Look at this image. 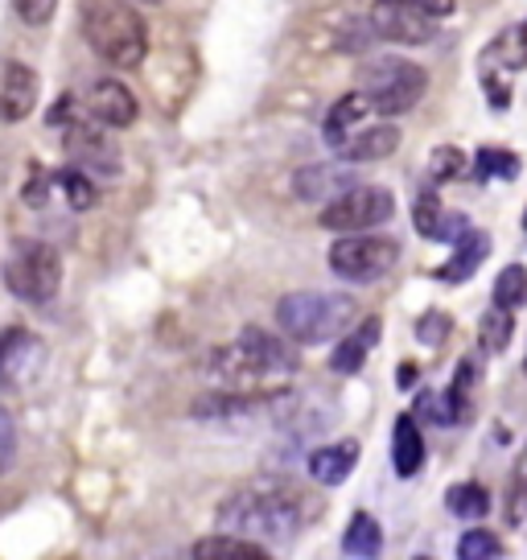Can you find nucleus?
I'll list each match as a JSON object with an SVG mask.
<instances>
[{
	"mask_svg": "<svg viewBox=\"0 0 527 560\" xmlns=\"http://www.w3.org/2000/svg\"><path fill=\"white\" fill-rule=\"evenodd\" d=\"M400 260V244L387 240V235H342L335 247H330V268L335 277L351 280V284H375L384 280Z\"/></svg>",
	"mask_w": 527,
	"mask_h": 560,
	"instance_id": "nucleus-7",
	"label": "nucleus"
},
{
	"mask_svg": "<svg viewBox=\"0 0 527 560\" xmlns=\"http://www.w3.org/2000/svg\"><path fill=\"white\" fill-rule=\"evenodd\" d=\"M412 223H417V231H421L424 240H441V235H445L449 214H445V207H441V198L433 190H424L421 198H417V207H412Z\"/></svg>",
	"mask_w": 527,
	"mask_h": 560,
	"instance_id": "nucleus-30",
	"label": "nucleus"
},
{
	"mask_svg": "<svg viewBox=\"0 0 527 560\" xmlns=\"http://www.w3.org/2000/svg\"><path fill=\"white\" fill-rule=\"evenodd\" d=\"M429 170L437 182H454L461 170H466V158H461V149L454 144H445V149H433V158H429Z\"/></svg>",
	"mask_w": 527,
	"mask_h": 560,
	"instance_id": "nucleus-36",
	"label": "nucleus"
},
{
	"mask_svg": "<svg viewBox=\"0 0 527 560\" xmlns=\"http://www.w3.org/2000/svg\"><path fill=\"white\" fill-rule=\"evenodd\" d=\"M144 4H161V0H144Z\"/></svg>",
	"mask_w": 527,
	"mask_h": 560,
	"instance_id": "nucleus-44",
	"label": "nucleus"
},
{
	"mask_svg": "<svg viewBox=\"0 0 527 560\" xmlns=\"http://www.w3.org/2000/svg\"><path fill=\"white\" fill-rule=\"evenodd\" d=\"M190 552L194 557H239V560H264L268 557L264 540H251V536H239V532H214V536L194 544Z\"/></svg>",
	"mask_w": 527,
	"mask_h": 560,
	"instance_id": "nucleus-22",
	"label": "nucleus"
},
{
	"mask_svg": "<svg viewBox=\"0 0 527 560\" xmlns=\"http://www.w3.org/2000/svg\"><path fill=\"white\" fill-rule=\"evenodd\" d=\"M524 228H527V214H524Z\"/></svg>",
	"mask_w": 527,
	"mask_h": 560,
	"instance_id": "nucleus-46",
	"label": "nucleus"
},
{
	"mask_svg": "<svg viewBox=\"0 0 527 560\" xmlns=\"http://www.w3.org/2000/svg\"><path fill=\"white\" fill-rule=\"evenodd\" d=\"M359 91L371 100V112L379 116H405L421 104L429 91V74L424 67L408 62V58H375L359 70Z\"/></svg>",
	"mask_w": 527,
	"mask_h": 560,
	"instance_id": "nucleus-5",
	"label": "nucleus"
},
{
	"mask_svg": "<svg viewBox=\"0 0 527 560\" xmlns=\"http://www.w3.org/2000/svg\"><path fill=\"white\" fill-rule=\"evenodd\" d=\"M379 334H384V322H379V317H367L359 330L347 334V338L335 347V354H330V368H335L338 375H359V371H363V363H367V354L375 350V342H379Z\"/></svg>",
	"mask_w": 527,
	"mask_h": 560,
	"instance_id": "nucleus-17",
	"label": "nucleus"
},
{
	"mask_svg": "<svg viewBox=\"0 0 527 560\" xmlns=\"http://www.w3.org/2000/svg\"><path fill=\"white\" fill-rule=\"evenodd\" d=\"M396 149H400V128L396 124H371V128H354L335 153L347 165H367V161L391 158Z\"/></svg>",
	"mask_w": 527,
	"mask_h": 560,
	"instance_id": "nucleus-15",
	"label": "nucleus"
},
{
	"mask_svg": "<svg viewBox=\"0 0 527 560\" xmlns=\"http://www.w3.org/2000/svg\"><path fill=\"white\" fill-rule=\"evenodd\" d=\"M309 520L305 494L284 478H256L231 490L214 511L219 532H239L251 540H293Z\"/></svg>",
	"mask_w": 527,
	"mask_h": 560,
	"instance_id": "nucleus-1",
	"label": "nucleus"
},
{
	"mask_svg": "<svg viewBox=\"0 0 527 560\" xmlns=\"http://www.w3.org/2000/svg\"><path fill=\"white\" fill-rule=\"evenodd\" d=\"M391 466H396L400 478H412L424 466V438L421 424H417V412H405L391 429Z\"/></svg>",
	"mask_w": 527,
	"mask_h": 560,
	"instance_id": "nucleus-18",
	"label": "nucleus"
},
{
	"mask_svg": "<svg viewBox=\"0 0 527 560\" xmlns=\"http://www.w3.org/2000/svg\"><path fill=\"white\" fill-rule=\"evenodd\" d=\"M494 305H503V310H524L527 305V268L524 264H511L499 272L494 280Z\"/></svg>",
	"mask_w": 527,
	"mask_h": 560,
	"instance_id": "nucleus-28",
	"label": "nucleus"
},
{
	"mask_svg": "<svg viewBox=\"0 0 527 560\" xmlns=\"http://www.w3.org/2000/svg\"><path fill=\"white\" fill-rule=\"evenodd\" d=\"M417 420H429V424H457L449 392H445V396H441V392H421V396H417Z\"/></svg>",
	"mask_w": 527,
	"mask_h": 560,
	"instance_id": "nucleus-34",
	"label": "nucleus"
},
{
	"mask_svg": "<svg viewBox=\"0 0 527 560\" xmlns=\"http://www.w3.org/2000/svg\"><path fill=\"white\" fill-rule=\"evenodd\" d=\"M87 112L95 124H104V128H128V124H137L141 116V104H137V95L116 83V79H99L87 95Z\"/></svg>",
	"mask_w": 527,
	"mask_h": 560,
	"instance_id": "nucleus-13",
	"label": "nucleus"
},
{
	"mask_svg": "<svg viewBox=\"0 0 527 560\" xmlns=\"http://www.w3.org/2000/svg\"><path fill=\"white\" fill-rule=\"evenodd\" d=\"M475 359H461L457 363V375H454V384H449V400H454V412L457 420H466L470 417V392H475Z\"/></svg>",
	"mask_w": 527,
	"mask_h": 560,
	"instance_id": "nucleus-33",
	"label": "nucleus"
},
{
	"mask_svg": "<svg viewBox=\"0 0 527 560\" xmlns=\"http://www.w3.org/2000/svg\"><path fill=\"white\" fill-rule=\"evenodd\" d=\"M478 177H499V182H515L519 177V158L507 149H478L475 158Z\"/></svg>",
	"mask_w": 527,
	"mask_h": 560,
	"instance_id": "nucleus-31",
	"label": "nucleus"
},
{
	"mask_svg": "<svg viewBox=\"0 0 527 560\" xmlns=\"http://www.w3.org/2000/svg\"><path fill=\"white\" fill-rule=\"evenodd\" d=\"M499 74V70H507V74H515V70H527V21L524 25H515V30H507V34H499L482 50V74Z\"/></svg>",
	"mask_w": 527,
	"mask_h": 560,
	"instance_id": "nucleus-19",
	"label": "nucleus"
},
{
	"mask_svg": "<svg viewBox=\"0 0 527 560\" xmlns=\"http://www.w3.org/2000/svg\"><path fill=\"white\" fill-rule=\"evenodd\" d=\"M391 214H396L391 190H384V186H354V190H347L342 198L326 202L321 214H317V223L326 231H338V235H354V231L379 228Z\"/></svg>",
	"mask_w": 527,
	"mask_h": 560,
	"instance_id": "nucleus-8",
	"label": "nucleus"
},
{
	"mask_svg": "<svg viewBox=\"0 0 527 560\" xmlns=\"http://www.w3.org/2000/svg\"><path fill=\"white\" fill-rule=\"evenodd\" d=\"M13 9L25 25H46L58 13V0H13Z\"/></svg>",
	"mask_w": 527,
	"mask_h": 560,
	"instance_id": "nucleus-37",
	"label": "nucleus"
},
{
	"mask_svg": "<svg viewBox=\"0 0 527 560\" xmlns=\"http://www.w3.org/2000/svg\"><path fill=\"white\" fill-rule=\"evenodd\" d=\"M214 375H227V380H251V375H284V371H297V347L293 338L284 342L277 334L260 330V326H247L235 347L219 350L211 359Z\"/></svg>",
	"mask_w": 527,
	"mask_h": 560,
	"instance_id": "nucleus-4",
	"label": "nucleus"
},
{
	"mask_svg": "<svg viewBox=\"0 0 527 560\" xmlns=\"http://www.w3.org/2000/svg\"><path fill=\"white\" fill-rule=\"evenodd\" d=\"M524 375H527V354H524Z\"/></svg>",
	"mask_w": 527,
	"mask_h": 560,
	"instance_id": "nucleus-45",
	"label": "nucleus"
},
{
	"mask_svg": "<svg viewBox=\"0 0 527 560\" xmlns=\"http://www.w3.org/2000/svg\"><path fill=\"white\" fill-rule=\"evenodd\" d=\"M46 363V347L42 338L25 330V326H4L0 330V392H17L34 380Z\"/></svg>",
	"mask_w": 527,
	"mask_h": 560,
	"instance_id": "nucleus-10",
	"label": "nucleus"
},
{
	"mask_svg": "<svg viewBox=\"0 0 527 560\" xmlns=\"http://www.w3.org/2000/svg\"><path fill=\"white\" fill-rule=\"evenodd\" d=\"M54 190L67 198V207L71 210H91L95 207V198H99V190H95V182L87 177V170H58L54 174Z\"/></svg>",
	"mask_w": 527,
	"mask_h": 560,
	"instance_id": "nucleus-26",
	"label": "nucleus"
},
{
	"mask_svg": "<svg viewBox=\"0 0 527 560\" xmlns=\"http://www.w3.org/2000/svg\"><path fill=\"white\" fill-rule=\"evenodd\" d=\"M503 515H507V524H524V515H527V445H524V454L515 457V466H511Z\"/></svg>",
	"mask_w": 527,
	"mask_h": 560,
	"instance_id": "nucleus-29",
	"label": "nucleus"
},
{
	"mask_svg": "<svg viewBox=\"0 0 527 560\" xmlns=\"http://www.w3.org/2000/svg\"><path fill=\"white\" fill-rule=\"evenodd\" d=\"M511 334H515V310H503V305H491L487 314H482V326H478V342L487 354H499V350H507Z\"/></svg>",
	"mask_w": 527,
	"mask_h": 560,
	"instance_id": "nucleus-27",
	"label": "nucleus"
},
{
	"mask_svg": "<svg viewBox=\"0 0 527 560\" xmlns=\"http://www.w3.org/2000/svg\"><path fill=\"white\" fill-rule=\"evenodd\" d=\"M67 153H71L74 165H83V170H99V174L116 177L120 174V149H116V140L104 137L95 124H67Z\"/></svg>",
	"mask_w": 527,
	"mask_h": 560,
	"instance_id": "nucleus-12",
	"label": "nucleus"
},
{
	"mask_svg": "<svg viewBox=\"0 0 527 560\" xmlns=\"http://www.w3.org/2000/svg\"><path fill=\"white\" fill-rule=\"evenodd\" d=\"M424 13H433V18H449L454 13V0H417Z\"/></svg>",
	"mask_w": 527,
	"mask_h": 560,
	"instance_id": "nucleus-42",
	"label": "nucleus"
},
{
	"mask_svg": "<svg viewBox=\"0 0 527 560\" xmlns=\"http://www.w3.org/2000/svg\"><path fill=\"white\" fill-rule=\"evenodd\" d=\"M260 408V396H202V400L190 408V417L198 420H235V417H247V412H256Z\"/></svg>",
	"mask_w": 527,
	"mask_h": 560,
	"instance_id": "nucleus-24",
	"label": "nucleus"
},
{
	"mask_svg": "<svg viewBox=\"0 0 527 560\" xmlns=\"http://www.w3.org/2000/svg\"><path fill=\"white\" fill-rule=\"evenodd\" d=\"M371 25L384 42H396V46H429L437 37V18L424 13L417 0H375Z\"/></svg>",
	"mask_w": 527,
	"mask_h": 560,
	"instance_id": "nucleus-9",
	"label": "nucleus"
},
{
	"mask_svg": "<svg viewBox=\"0 0 527 560\" xmlns=\"http://www.w3.org/2000/svg\"><path fill=\"white\" fill-rule=\"evenodd\" d=\"M457 557L461 560H499L503 557V540L494 536V532H466L461 540H457Z\"/></svg>",
	"mask_w": 527,
	"mask_h": 560,
	"instance_id": "nucleus-32",
	"label": "nucleus"
},
{
	"mask_svg": "<svg viewBox=\"0 0 527 560\" xmlns=\"http://www.w3.org/2000/svg\"><path fill=\"white\" fill-rule=\"evenodd\" d=\"M491 256V235L487 231H466L461 240H457V252L454 260L441 268L437 277L445 280V284H461V280H470L478 272V264Z\"/></svg>",
	"mask_w": 527,
	"mask_h": 560,
	"instance_id": "nucleus-20",
	"label": "nucleus"
},
{
	"mask_svg": "<svg viewBox=\"0 0 527 560\" xmlns=\"http://www.w3.org/2000/svg\"><path fill=\"white\" fill-rule=\"evenodd\" d=\"M13 454H17V433H13L9 412H0V470H9V466H13Z\"/></svg>",
	"mask_w": 527,
	"mask_h": 560,
	"instance_id": "nucleus-38",
	"label": "nucleus"
},
{
	"mask_svg": "<svg viewBox=\"0 0 527 560\" xmlns=\"http://www.w3.org/2000/svg\"><path fill=\"white\" fill-rule=\"evenodd\" d=\"M482 88H487V95H491V107H503L511 104V88L507 83H499V74H482Z\"/></svg>",
	"mask_w": 527,
	"mask_h": 560,
	"instance_id": "nucleus-39",
	"label": "nucleus"
},
{
	"mask_svg": "<svg viewBox=\"0 0 527 560\" xmlns=\"http://www.w3.org/2000/svg\"><path fill=\"white\" fill-rule=\"evenodd\" d=\"M277 322L297 347H321L354 322V301L347 293H314V289L289 293L277 305Z\"/></svg>",
	"mask_w": 527,
	"mask_h": 560,
	"instance_id": "nucleus-3",
	"label": "nucleus"
},
{
	"mask_svg": "<svg viewBox=\"0 0 527 560\" xmlns=\"http://www.w3.org/2000/svg\"><path fill=\"white\" fill-rule=\"evenodd\" d=\"M449 330H454V317L441 314V310H429V314L417 322V338H421L424 347H441V342L449 338Z\"/></svg>",
	"mask_w": 527,
	"mask_h": 560,
	"instance_id": "nucleus-35",
	"label": "nucleus"
},
{
	"mask_svg": "<svg viewBox=\"0 0 527 560\" xmlns=\"http://www.w3.org/2000/svg\"><path fill=\"white\" fill-rule=\"evenodd\" d=\"M371 112V100L363 95V91H351V95H342L335 107H330V116H326V124H321V137H326V144L330 149H338L342 140L351 137L354 128L363 124V116Z\"/></svg>",
	"mask_w": 527,
	"mask_h": 560,
	"instance_id": "nucleus-21",
	"label": "nucleus"
},
{
	"mask_svg": "<svg viewBox=\"0 0 527 560\" xmlns=\"http://www.w3.org/2000/svg\"><path fill=\"white\" fill-rule=\"evenodd\" d=\"M71 116H74V100L71 95H58V104L50 107V124H71Z\"/></svg>",
	"mask_w": 527,
	"mask_h": 560,
	"instance_id": "nucleus-41",
	"label": "nucleus"
},
{
	"mask_svg": "<svg viewBox=\"0 0 527 560\" xmlns=\"http://www.w3.org/2000/svg\"><path fill=\"white\" fill-rule=\"evenodd\" d=\"M354 186H359V177H354V170H347V161L342 165H305L293 177V194L301 202H335Z\"/></svg>",
	"mask_w": 527,
	"mask_h": 560,
	"instance_id": "nucleus-14",
	"label": "nucleus"
},
{
	"mask_svg": "<svg viewBox=\"0 0 527 560\" xmlns=\"http://www.w3.org/2000/svg\"><path fill=\"white\" fill-rule=\"evenodd\" d=\"M445 508L454 511L457 520H482L491 511V494L482 482H457L445 490Z\"/></svg>",
	"mask_w": 527,
	"mask_h": 560,
	"instance_id": "nucleus-25",
	"label": "nucleus"
},
{
	"mask_svg": "<svg viewBox=\"0 0 527 560\" xmlns=\"http://www.w3.org/2000/svg\"><path fill=\"white\" fill-rule=\"evenodd\" d=\"M342 552H347V557H363V560L379 557V552H384V527H379V520L367 515V511L351 515V524L342 532Z\"/></svg>",
	"mask_w": 527,
	"mask_h": 560,
	"instance_id": "nucleus-23",
	"label": "nucleus"
},
{
	"mask_svg": "<svg viewBox=\"0 0 527 560\" xmlns=\"http://www.w3.org/2000/svg\"><path fill=\"white\" fill-rule=\"evenodd\" d=\"M34 177H30V186H25V202L30 207H42L46 202V177H42V165H30Z\"/></svg>",
	"mask_w": 527,
	"mask_h": 560,
	"instance_id": "nucleus-40",
	"label": "nucleus"
},
{
	"mask_svg": "<svg viewBox=\"0 0 527 560\" xmlns=\"http://www.w3.org/2000/svg\"><path fill=\"white\" fill-rule=\"evenodd\" d=\"M354 462H359V441H335V445H321L309 454V478L321 482V487H342L354 474Z\"/></svg>",
	"mask_w": 527,
	"mask_h": 560,
	"instance_id": "nucleus-16",
	"label": "nucleus"
},
{
	"mask_svg": "<svg viewBox=\"0 0 527 560\" xmlns=\"http://www.w3.org/2000/svg\"><path fill=\"white\" fill-rule=\"evenodd\" d=\"M396 384H400V387L417 384V363H400V375H396Z\"/></svg>",
	"mask_w": 527,
	"mask_h": 560,
	"instance_id": "nucleus-43",
	"label": "nucleus"
},
{
	"mask_svg": "<svg viewBox=\"0 0 527 560\" xmlns=\"http://www.w3.org/2000/svg\"><path fill=\"white\" fill-rule=\"evenodd\" d=\"M62 284V256L46 240H21L4 260V289L25 305H46L58 298Z\"/></svg>",
	"mask_w": 527,
	"mask_h": 560,
	"instance_id": "nucleus-6",
	"label": "nucleus"
},
{
	"mask_svg": "<svg viewBox=\"0 0 527 560\" xmlns=\"http://www.w3.org/2000/svg\"><path fill=\"white\" fill-rule=\"evenodd\" d=\"M37 74L17 58H0V120L21 124L37 107Z\"/></svg>",
	"mask_w": 527,
	"mask_h": 560,
	"instance_id": "nucleus-11",
	"label": "nucleus"
},
{
	"mask_svg": "<svg viewBox=\"0 0 527 560\" xmlns=\"http://www.w3.org/2000/svg\"><path fill=\"white\" fill-rule=\"evenodd\" d=\"M87 46L107 67L137 70L149 58V25H144L141 9L132 0H83L79 13Z\"/></svg>",
	"mask_w": 527,
	"mask_h": 560,
	"instance_id": "nucleus-2",
	"label": "nucleus"
}]
</instances>
